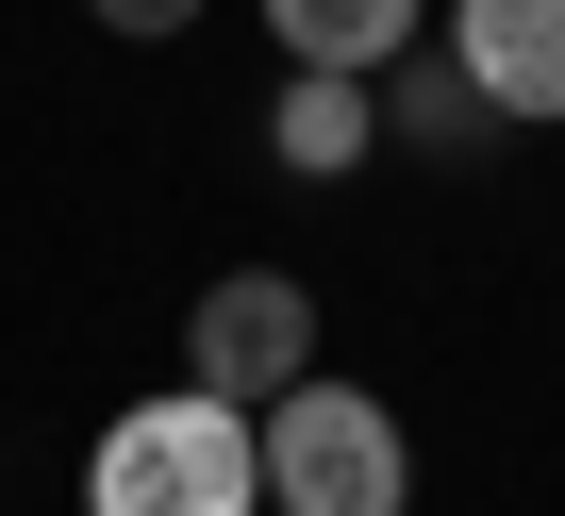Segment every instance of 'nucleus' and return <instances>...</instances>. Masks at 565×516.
Instances as JSON below:
<instances>
[{
	"instance_id": "f257e3e1",
	"label": "nucleus",
	"mask_w": 565,
	"mask_h": 516,
	"mask_svg": "<svg viewBox=\"0 0 565 516\" xmlns=\"http://www.w3.org/2000/svg\"><path fill=\"white\" fill-rule=\"evenodd\" d=\"M84 516H266V417L183 383V400H134L84 466Z\"/></svg>"
},
{
	"instance_id": "f03ea898",
	"label": "nucleus",
	"mask_w": 565,
	"mask_h": 516,
	"mask_svg": "<svg viewBox=\"0 0 565 516\" xmlns=\"http://www.w3.org/2000/svg\"><path fill=\"white\" fill-rule=\"evenodd\" d=\"M266 499L282 516H399L416 499V450H399V417L366 400V383H282L266 400Z\"/></svg>"
},
{
	"instance_id": "7ed1b4c3",
	"label": "nucleus",
	"mask_w": 565,
	"mask_h": 516,
	"mask_svg": "<svg viewBox=\"0 0 565 516\" xmlns=\"http://www.w3.org/2000/svg\"><path fill=\"white\" fill-rule=\"evenodd\" d=\"M183 383H216V400H282V383H317V301L282 284V267H233V284H200L183 301Z\"/></svg>"
},
{
	"instance_id": "20e7f679",
	"label": "nucleus",
	"mask_w": 565,
	"mask_h": 516,
	"mask_svg": "<svg viewBox=\"0 0 565 516\" xmlns=\"http://www.w3.org/2000/svg\"><path fill=\"white\" fill-rule=\"evenodd\" d=\"M449 51H466V84H482L515 134L565 117V0H449Z\"/></svg>"
},
{
	"instance_id": "39448f33",
	"label": "nucleus",
	"mask_w": 565,
	"mask_h": 516,
	"mask_svg": "<svg viewBox=\"0 0 565 516\" xmlns=\"http://www.w3.org/2000/svg\"><path fill=\"white\" fill-rule=\"evenodd\" d=\"M266 150L300 167V183H350V167L383 150V101H366L350 67H282V101H266Z\"/></svg>"
},
{
	"instance_id": "423d86ee",
	"label": "nucleus",
	"mask_w": 565,
	"mask_h": 516,
	"mask_svg": "<svg viewBox=\"0 0 565 516\" xmlns=\"http://www.w3.org/2000/svg\"><path fill=\"white\" fill-rule=\"evenodd\" d=\"M383 134L433 150V167H482V150H499V101L466 84V51H399V67H383Z\"/></svg>"
},
{
	"instance_id": "0eeeda50",
	"label": "nucleus",
	"mask_w": 565,
	"mask_h": 516,
	"mask_svg": "<svg viewBox=\"0 0 565 516\" xmlns=\"http://www.w3.org/2000/svg\"><path fill=\"white\" fill-rule=\"evenodd\" d=\"M266 34H282V67H350V84H383V67L416 51V0H266Z\"/></svg>"
},
{
	"instance_id": "6e6552de",
	"label": "nucleus",
	"mask_w": 565,
	"mask_h": 516,
	"mask_svg": "<svg viewBox=\"0 0 565 516\" xmlns=\"http://www.w3.org/2000/svg\"><path fill=\"white\" fill-rule=\"evenodd\" d=\"M84 18H100V34H183L200 0H84Z\"/></svg>"
}]
</instances>
